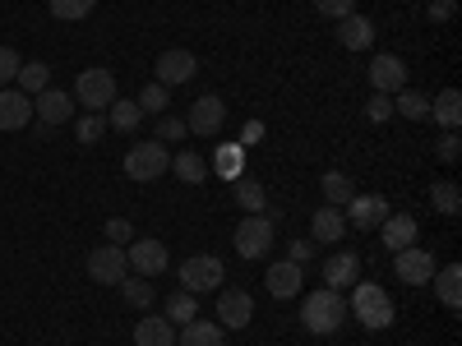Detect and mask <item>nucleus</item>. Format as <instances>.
<instances>
[{"label": "nucleus", "mask_w": 462, "mask_h": 346, "mask_svg": "<svg viewBox=\"0 0 462 346\" xmlns=\"http://www.w3.org/2000/svg\"><path fill=\"white\" fill-rule=\"evenodd\" d=\"M300 323H305V332H315V337H333L346 323V296L333 291V287L310 291L305 305H300Z\"/></svg>", "instance_id": "nucleus-1"}, {"label": "nucleus", "mask_w": 462, "mask_h": 346, "mask_svg": "<svg viewBox=\"0 0 462 346\" xmlns=\"http://www.w3.org/2000/svg\"><path fill=\"white\" fill-rule=\"evenodd\" d=\"M346 314H356V319H361V328H370V332L393 328V319H398V314H393L389 291L374 287V282H356L352 300H346Z\"/></svg>", "instance_id": "nucleus-2"}, {"label": "nucleus", "mask_w": 462, "mask_h": 346, "mask_svg": "<svg viewBox=\"0 0 462 346\" xmlns=\"http://www.w3.org/2000/svg\"><path fill=\"white\" fill-rule=\"evenodd\" d=\"M167 171H171V152H167V143H158V139H143V143H134V148L125 152V176L139 180V185L158 180V176H167Z\"/></svg>", "instance_id": "nucleus-3"}, {"label": "nucleus", "mask_w": 462, "mask_h": 346, "mask_svg": "<svg viewBox=\"0 0 462 346\" xmlns=\"http://www.w3.org/2000/svg\"><path fill=\"white\" fill-rule=\"evenodd\" d=\"M231 245H236L241 259H263L268 245H273V217H263V213H245L241 226H236V236H231Z\"/></svg>", "instance_id": "nucleus-4"}, {"label": "nucleus", "mask_w": 462, "mask_h": 346, "mask_svg": "<svg viewBox=\"0 0 462 346\" xmlns=\"http://www.w3.org/2000/svg\"><path fill=\"white\" fill-rule=\"evenodd\" d=\"M222 278H226V268H222L217 254H189V259L180 263V287H185L189 296H204V291L222 287Z\"/></svg>", "instance_id": "nucleus-5"}, {"label": "nucleus", "mask_w": 462, "mask_h": 346, "mask_svg": "<svg viewBox=\"0 0 462 346\" xmlns=\"http://www.w3.org/2000/svg\"><path fill=\"white\" fill-rule=\"evenodd\" d=\"M88 278L97 287H121L130 278L125 245H97V250H88Z\"/></svg>", "instance_id": "nucleus-6"}, {"label": "nucleus", "mask_w": 462, "mask_h": 346, "mask_svg": "<svg viewBox=\"0 0 462 346\" xmlns=\"http://www.w3.org/2000/svg\"><path fill=\"white\" fill-rule=\"evenodd\" d=\"M74 102L84 111H106L116 102V74L111 69H84L74 79Z\"/></svg>", "instance_id": "nucleus-7"}, {"label": "nucleus", "mask_w": 462, "mask_h": 346, "mask_svg": "<svg viewBox=\"0 0 462 346\" xmlns=\"http://www.w3.org/2000/svg\"><path fill=\"white\" fill-rule=\"evenodd\" d=\"M222 125H226V102H222L217 93H204L199 102H189V115H185V130H189V134L213 139Z\"/></svg>", "instance_id": "nucleus-8"}, {"label": "nucleus", "mask_w": 462, "mask_h": 346, "mask_svg": "<svg viewBox=\"0 0 462 346\" xmlns=\"http://www.w3.org/2000/svg\"><path fill=\"white\" fill-rule=\"evenodd\" d=\"M393 273H398V282H407V287H430V278H435V254H430V250H416V245L393 250Z\"/></svg>", "instance_id": "nucleus-9"}, {"label": "nucleus", "mask_w": 462, "mask_h": 346, "mask_svg": "<svg viewBox=\"0 0 462 346\" xmlns=\"http://www.w3.org/2000/svg\"><path fill=\"white\" fill-rule=\"evenodd\" d=\"M125 259H130V268H134L139 278H158L162 268L171 263L167 245H162V241H152V236H134V241L125 245Z\"/></svg>", "instance_id": "nucleus-10"}, {"label": "nucleus", "mask_w": 462, "mask_h": 346, "mask_svg": "<svg viewBox=\"0 0 462 346\" xmlns=\"http://www.w3.org/2000/svg\"><path fill=\"white\" fill-rule=\"evenodd\" d=\"M74 111H79V102L65 97L60 88H42V93L32 97V115H37L42 125H51V130H56V125H69Z\"/></svg>", "instance_id": "nucleus-11"}, {"label": "nucleus", "mask_w": 462, "mask_h": 346, "mask_svg": "<svg viewBox=\"0 0 462 346\" xmlns=\"http://www.w3.org/2000/svg\"><path fill=\"white\" fill-rule=\"evenodd\" d=\"M158 84L162 88H176V84H189L199 74V60H195V51H180V47H171V51H162L158 56Z\"/></svg>", "instance_id": "nucleus-12"}, {"label": "nucleus", "mask_w": 462, "mask_h": 346, "mask_svg": "<svg viewBox=\"0 0 462 346\" xmlns=\"http://www.w3.org/2000/svg\"><path fill=\"white\" fill-rule=\"evenodd\" d=\"M250 319H254V296L241 287H226L217 296V323L222 328H250Z\"/></svg>", "instance_id": "nucleus-13"}, {"label": "nucleus", "mask_w": 462, "mask_h": 346, "mask_svg": "<svg viewBox=\"0 0 462 346\" xmlns=\"http://www.w3.org/2000/svg\"><path fill=\"white\" fill-rule=\"evenodd\" d=\"M383 217H389V199L379 195H352V204H346V226L356 231H379Z\"/></svg>", "instance_id": "nucleus-14"}, {"label": "nucleus", "mask_w": 462, "mask_h": 346, "mask_svg": "<svg viewBox=\"0 0 462 346\" xmlns=\"http://www.w3.org/2000/svg\"><path fill=\"white\" fill-rule=\"evenodd\" d=\"M370 88L374 93H402L407 88V65L398 60V56H374L370 60Z\"/></svg>", "instance_id": "nucleus-15"}, {"label": "nucleus", "mask_w": 462, "mask_h": 346, "mask_svg": "<svg viewBox=\"0 0 462 346\" xmlns=\"http://www.w3.org/2000/svg\"><path fill=\"white\" fill-rule=\"evenodd\" d=\"M300 263H291V259H282V263H268V273H263V287H268V296L273 300H291L296 291H300Z\"/></svg>", "instance_id": "nucleus-16"}, {"label": "nucleus", "mask_w": 462, "mask_h": 346, "mask_svg": "<svg viewBox=\"0 0 462 346\" xmlns=\"http://www.w3.org/2000/svg\"><path fill=\"white\" fill-rule=\"evenodd\" d=\"M32 121V97L19 88H0V130H23Z\"/></svg>", "instance_id": "nucleus-17"}, {"label": "nucleus", "mask_w": 462, "mask_h": 346, "mask_svg": "<svg viewBox=\"0 0 462 346\" xmlns=\"http://www.w3.org/2000/svg\"><path fill=\"white\" fill-rule=\"evenodd\" d=\"M337 42H342L346 51H370V47H374V23H370L365 14L337 19Z\"/></svg>", "instance_id": "nucleus-18"}, {"label": "nucleus", "mask_w": 462, "mask_h": 346, "mask_svg": "<svg viewBox=\"0 0 462 346\" xmlns=\"http://www.w3.org/2000/svg\"><path fill=\"white\" fill-rule=\"evenodd\" d=\"M324 282L333 287V291H342V287H356L361 282V259L356 254H333V259H324Z\"/></svg>", "instance_id": "nucleus-19"}, {"label": "nucleus", "mask_w": 462, "mask_h": 346, "mask_svg": "<svg viewBox=\"0 0 462 346\" xmlns=\"http://www.w3.org/2000/svg\"><path fill=\"white\" fill-rule=\"evenodd\" d=\"M416 217H407V213H389L379 222V236H383V245L389 250H407V245H416Z\"/></svg>", "instance_id": "nucleus-20"}, {"label": "nucleus", "mask_w": 462, "mask_h": 346, "mask_svg": "<svg viewBox=\"0 0 462 346\" xmlns=\"http://www.w3.org/2000/svg\"><path fill=\"white\" fill-rule=\"evenodd\" d=\"M176 346H226V328L208 319H189L176 337Z\"/></svg>", "instance_id": "nucleus-21"}, {"label": "nucleus", "mask_w": 462, "mask_h": 346, "mask_svg": "<svg viewBox=\"0 0 462 346\" xmlns=\"http://www.w3.org/2000/svg\"><path fill=\"white\" fill-rule=\"evenodd\" d=\"M310 236H315L319 245H333V241H342V236H346V217H342L337 208H328V204H324V208L310 217Z\"/></svg>", "instance_id": "nucleus-22"}, {"label": "nucleus", "mask_w": 462, "mask_h": 346, "mask_svg": "<svg viewBox=\"0 0 462 346\" xmlns=\"http://www.w3.org/2000/svg\"><path fill=\"white\" fill-rule=\"evenodd\" d=\"M435 296L448 305V310H457V305H462V268L457 263H444V268H435Z\"/></svg>", "instance_id": "nucleus-23"}, {"label": "nucleus", "mask_w": 462, "mask_h": 346, "mask_svg": "<svg viewBox=\"0 0 462 346\" xmlns=\"http://www.w3.org/2000/svg\"><path fill=\"white\" fill-rule=\"evenodd\" d=\"M134 346H176V323H167V319H139L134 323Z\"/></svg>", "instance_id": "nucleus-24"}, {"label": "nucleus", "mask_w": 462, "mask_h": 346, "mask_svg": "<svg viewBox=\"0 0 462 346\" xmlns=\"http://www.w3.org/2000/svg\"><path fill=\"white\" fill-rule=\"evenodd\" d=\"M430 115H435V125L457 130V125H462V93H457V88H444V93L430 102Z\"/></svg>", "instance_id": "nucleus-25"}, {"label": "nucleus", "mask_w": 462, "mask_h": 346, "mask_svg": "<svg viewBox=\"0 0 462 346\" xmlns=\"http://www.w3.org/2000/svg\"><path fill=\"white\" fill-rule=\"evenodd\" d=\"M139 121H143L139 102H125V97H116V102L106 106V125H111V130H121V134H134V130H139Z\"/></svg>", "instance_id": "nucleus-26"}, {"label": "nucleus", "mask_w": 462, "mask_h": 346, "mask_svg": "<svg viewBox=\"0 0 462 346\" xmlns=\"http://www.w3.org/2000/svg\"><path fill=\"white\" fill-rule=\"evenodd\" d=\"M319 185H324L328 208H346V204H352V195H356L352 176H342V171H324V176H319Z\"/></svg>", "instance_id": "nucleus-27"}, {"label": "nucleus", "mask_w": 462, "mask_h": 346, "mask_svg": "<svg viewBox=\"0 0 462 346\" xmlns=\"http://www.w3.org/2000/svg\"><path fill=\"white\" fill-rule=\"evenodd\" d=\"M171 171H176V180H185V185H204L208 180V162L199 158V152H176L171 158Z\"/></svg>", "instance_id": "nucleus-28"}, {"label": "nucleus", "mask_w": 462, "mask_h": 346, "mask_svg": "<svg viewBox=\"0 0 462 346\" xmlns=\"http://www.w3.org/2000/svg\"><path fill=\"white\" fill-rule=\"evenodd\" d=\"M19 93H28V97H37L42 88H51V65H42V60H28V65H19Z\"/></svg>", "instance_id": "nucleus-29"}, {"label": "nucleus", "mask_w": 462, "mask_h": 346, "mask_svg": "<svg viewBox=\"0 0 462 346\" xmlns=\"http://www.w3.org/2000/svg\"><path fill=\"white\" fill-rule=\"evenodd\" d=\"M430 204H435L439 217H457V213H462V189H457L453 180H435V185H430Z\"/></svg>", "instance_id": "nucleus-30"}, {"label": "nucleus", "mask_w": 462, "mask_h": 346, "mask_svg": "<svg viewBox=\"0 0 462 346\" xmlns=\"http://www.w3.org/2000/svg\"><path fill=\"white\" fill-rule=\"evenodd\" d=\"M393 111L407 115V121H426V115H430V97L416 93V88H402V93H393Z\"/></svg>", "instance_id": "nucleus-31"}, {"label": "nucleus", "mask_w": 462, "mask_h": 346, "mask_svg": "<svg viewBox=\"0 0 462 346\" xmlns=\"http://www.w3.org/2000/svg\"><path fill=\"white\" fill-rule=\"evenodd\" d=\"M231 195H236V204L245 208V213H263L268 208V195H263V185L259 180H231Z\"/></svg>", "instance_id": "nucleus-32"}, {"label": "nucleus", "mask_w": 462, "mask_h": 346, "mask_svg": "<svg viewBox=\"0 0 462 346\" xmlns=\"http://www.w3.org/2000/svg\"><path fill=\"white\" fill-rule=\"evenodd\" d=\"M213 171H217L222 180H241V143L217 148V152H213Z\"/></svg>", "instance_id": "nucleus-33"}, {"label": "nucleus", "mask_w": 462, "mask_h": 346, "mask_svg": "<svg viewBox=\"0 0 462 346\" xmlns=\"http://www.w3.org/2000/svg\"><path fill=\"white\" fill-rule=\"evenodd\" d=\"M189 319H199V305H195V296H189V291H176L167 300V323H189Z\"/></svg>", "instance_id": "nucleus-34"}, {"label": "nucleus", "mask_w": 462, "mask_h": 346, "mask_svg": "<svg viewBox=\"0 0 462 346\" xmlns=\"http://www.w3.org/2000/svg\"><path fill=\"white\" fill-rule=\"evenodd\" d=\"M134 102H139V111H143V115H167L171 88H162V84H148V88H143V93H139Z\"/></svg>", "instance_id": "nucleus-35"}, {"label": "nucleus", "mask_w": 462, "mask_h": 346, "mask_svg": "<svg viewBox=\"0 0 462 346\" xmlns=\"http://www.w3.org/2000/svg\"><path fill=\"white\" fill-rule=\"evenodd\" d=\"M121 296H125V300L134 305V310H148V305H152V300H158V296H152V287H148V282H143L139 273L121 282Z\"/></svg>", "instance_id": "nucleus-36"}, {"label": "nucleus", "mask_w": 462, "mask_h": 346, "mask_svg": "<svg viewBox=\"0 0 462 346\" xmlns=\"http://www.w3.org/2000/svg\"><path fill=\"white\" fill-rule=\"evenodd\" d=\"M102 130H106V115L102 111H88V115H79V125H74V139H79V143H97Z\"/></svg>", "instance_id": "nucleus-37"}, {"label": "nucleus", "mask_w": 462, "mask_h": 346, "mask_svg": "<svg viewBox=\"0 0 462 346\" xmlns=\"http://www.w3.org/2000/svg\"><path fill=\"white\" fill-rule=\"evenodd\" d=\"M97 0H51V14L56 19H88Z\"/></svg>", "instance_id": "nucleus-38"}, {"label": "nucleus", "mask_w": 462, "mask_h": 346, "mask_svg": "<svg viewBox=\"0 0 462 346\" xmlns=\"http://www.w3.org/2000/svg\"><path fill=\"white\" fill-rule=\"evenodd\" d=\"M365 115H370L374 125H383V121L393 115V97H389V93H374V97L365 102Z\"/></svg>", "instance_id": "nucleus-39"}, {"label": "nucleus", "mask_w": 462, "mask_h": 346, "mask_svg": "<svg viewBox=\"0 0 462 346\" xmlns=\"http://www.w3.org/2000/svg\"><path fill=\"white\" fill-rule=\"evenodd\" d=\"M130 241H134V226L125 217H111L106 222V245H130Z\"/></svg>", "instance_id": "nucleus-40"}, {"label": "nucleus", "mask_w": 462, "mask_h": 346, "mask_svg": "<svg viewBox=\"0 0 462 346\" xmlns=\"http://www.w3.org/2000/svg\"><path fill=\"white\" fill-rule=\"evenodd\" d=\"M315 10L324 19H346V14H356V0H315Z\"/></svg>", "instance_id": "nucleus-41"}, {"label": "nucleus", "mask_w": 462, "mask_h": 346, "mask_svg": "<svg viewBox=\"0 0 462 346\" xmlns=\"http://www.w3.org/2000/svg\"><path fill=\"white\" fill-rule=\"evenodd\" d=\"M189 130H185V121L180 115H158V143H167V139H185Z\"/></svg>", "instance_id": "nucleus-42"}, {"label": "nucleus", "mask_w": 462, "mask_h": 346, "mask_svg": "<svg viewBox=\"0 0 462 346\" xmlns=\"http://www.w3.org/2000/svg\"><path fill=\"white\" fill-rule=\"evenodd\" d=\"M19 65H23V60H19V51H14V47H0V88H5V84L14 79V74H19Z\"/></svg>", "instance_id": "nucleus-43"}, {"label": "nucleus", "mask_w": 462, "mask_h": 346, "mask_svg": "<svg viewBox=\"0 0 462 346\" xmlns=\"http://www.w3.org/2000/svg\"><path fill=\"white\" fill-rule=\"evenodd\" d=\"M457 152H462V143H457V130H444V139H439V162H457Z\"/></svg>", "instance_id": "nucleus-44"}, {"label": "nucleus", "mask_w": 462, "mask_h": 346, "mask_svg": "<svg viewBox=\"0 0 462 346\" xmlns=\"http://www.w3.org/2000/svg\"><path fill=\"white\" fill-rule=\"evenodd\" d=\"M457 10V0H430V23H448Z\"/></svg>", "instance_id": "nucleus-45"}, {"label": "nucleus", "mask_w": 462, "mask_h": 346, "mask_svg": "<svg viewBox=\"0 0 462 346\" xmlns=\"http://www.w3.org/2000/svg\"><path fill=\"white\" fill-rule=\"evenodd\" d=\"M315 259V241H291V263H310Z\"/></svg>", "instance_id": "nucleus-46"}, {"label": "nucleus", "mask_w": 462, "mask_h": 346, "mask_svg": "<svg viewBox=\"0 0 462 346\" xmlns=\"http://www.w3.org/2000/svg\"><path fill=\"white\" fill-rule=\"evenodd\" d=\"M259 134H263V125H259V121H250V125H245V134H241V139H245V143H259Z\"/></svg>", "instance_id": "nucleus-47"}]
</instances>
